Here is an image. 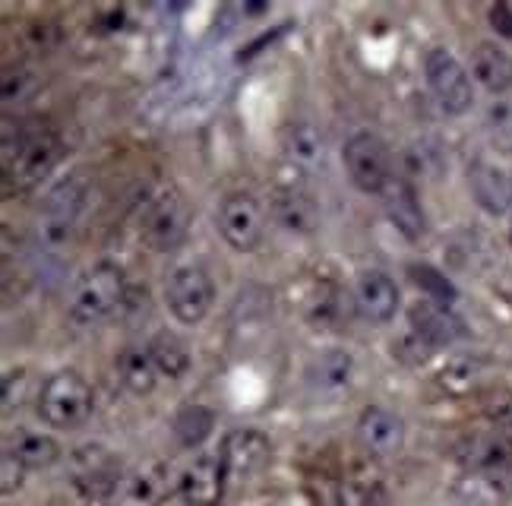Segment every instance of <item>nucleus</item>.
<instances>
[{
  "mask_svg": "<svg viewBox=\"0 0 512 506\" xmlns=\"http://www.w3.org/2000/svg\"><path fill=\"white\" fill-rule=\"evenodd\" d=\"M313 506H386V481L370 456L348 459L339 472H320L307 481Z\"/></svg>",
  "mask_w": 512,
  "mask_h": 506,
  "instance_id": "f257e3e1",
  "label": "nucleus"
},
{
  "mask_svg": "<svg viewBox=\"0 0 512 506\" xmlns=\"http://www.w3.org/2000/svg\"><path fill=\"white\" fill-rule=\"evenodd\" d=\"M127 298V282H124V269L117 263H95L86 269L80 279H76L70 301H67V314L73 323L80 326H95L108 320L117 307Z\"/></svg>",
  "mask_w": 512,
  "mask_h": 506,
  "instance_id": "f03ea898",
  "label": "nucleus"
},
{
  "mask_svg": "<svg viewBox=\"0 0 512 506\" xmlns=\"http://www.w3.org/2000/svg\"><path fill=\"white\" fill-rule=\"evenodd\" d=\"M92 408V386L76 371H57L38 389V418L51 427H61V431H70V427H80L83 421H89Z\"/></svg>",
  "mask_w": 512,
  "mask_h": 506,
  "instance_id": "7ed1b4c3",
  "label": "nucleus"
},
{
  "mask_svg": "<svg viewBox=\"0 0 512 506\" xmlns=\"http://www.w3.org/2000/svg\"><path fill=\"white\" fill-rule=\"evenodd\" d=\"M61 155H64V143L51 130L19 136L16 146L4 149V178L16 190H29L48 178L54 165L61 162Z\"/></svg>",
  "mask_w": 512,
  "mask_h": 506,
  "instance_id": "20e7f679",
  "label": "nucleus"
},
{
  "mask_svg": "<svg viewBox=\"0 0 512 506\" xmlns=\"http://www.w3.org/2000/svg\"><path fill=\"white\" fill-rule=\"evenodd\" d=\"M342 162H345L351 184L364 193H383L386 184L396 178V174H392L389 146L370 130H358L351 136V140L345 143Z\"/></svg>",
  "mask_w": 512,
  "mask_h": 506,
  "instance_id": "39448f33",
  "label": "nucleus"
},
{
  "mask_svg": "<svg viewBox=\"0 0 512 506\" xmlns=\"http://www.w3.org/2000/svg\"><path fill=\"white\" fill-rule=\"evenodd\" d=\"M424 76H427L433 99H437V105L446 114H465L471 105H475L471 76L449 48H430L424 54Z\"/></svg>",
  "mask_w": 512,
  "mask_h": 506,
  "instance_id": "423d86ee",
  "label": "nucleus"
},
{
  "mask_svg": "<svg viewBox=\"0 0 512 506\" xmlns=\"http://www.w3.org/2000/svg\"><path fill=\"white\" fill-rule=\"evenodd\" d=\"M215 222H219V235L225 238V244L241 253L256 250L266 235V209L247 190L228 193V197L219 203V216H215Z\"/></svg>",
  "mask_w": 512,
  "mask_h": 506,
  "instance_id": "0eeeda50",
  "label": "nucleus"
},
{
  "mask_svg": "<svg viewBox=\"0 0 512 506\" xmlns=\"http://www.w3.org/2000/svg\"><path fill=\"white\" fill-rule=\"evenodd\" d=\"M165 301L177 323L196 326L200 320H206L215 301V285L209 279V272L203 266H177L168 276Z\"/></svg>",
  "mask_w": 512,
  "mask_h": 506,
  "instance_id": "6e6552de",
  "label": "nucleus"
},
{
  "mask_svg": "<svg viewBox=\"0 0 512 506\" xmlns=\"http://www.w3.org/2000/svg\"><path fill=\"white\" fill-rule=\"evenodd\" d=\"M190 228V203L177 187H165L159 197L146 206L143 235L155 250H174L187 238Z\"/></svg>",
  "mask_w": 512,
  "mask_h": 506,
  "instance_id": "1a4fd4ad",
  "label": "nucleus"
},
{
  "mask_svg": "<svg viewBox=\"0 0 512 506\" xmlns=\"http://www.w3.org/2000/svg\"><path fill=\"white\" fill-rule=\"evenodd\" d=\"M222 469H225V481L228 484H244L253 481L256 475H263L272 462V446L266 440V434L253 431V427H244V431H231L222 440Z\"/></svg>",
  "mask_w": 512,
  "mask_h": 506,
  "instance_id": "9d476101",
  "label": "nucleus"
},
{
  "mask_svg": "<svg viewBox=\"0 0 512 506\" xmlns=\"http://www.w3.org/2000/svg\"><path fill=\"white\" fill-rule=\"evenodd\" d=\"M354 434H358V443L364 446L367 456L389 459L402 453L405 446V421L383 405H370L361 412Z\"/></svg>",
  "mask_w": 512,
  "mask_h": 506,
  "instance_id": "9b49d317",
  "label": "nucleus"
},
{
  "mask_svg": "<svg viewBox=\"0 0 512 506\" xmlns=\"http://www.w3.org/2000/svg\"><path fill=\"white\" fill-rule=\"evenodd\" d=\"M456 456L465 465V472H487L512 481V437L494 431V434H468L459 446Z\"/></svg>",
  "mask_w": 512,
  "mask_h": 506,
  "instance_id": "f8f14e48",
  "label": "nucleus"
},
{
  "mask_svg": "<svg viewBox=\"0 0 512 506\" xmlns=\"http://www.w3.org/2000/svg\"><path fill=\"white\" fill-rule=\"evenodd\" d=\"M168 491V472L165 465L149 462L143 469H133L121 475L111 494L105 497V506H162Z\"/></svg>",
  "mask_w": 512,
  "mask_h": 506,
  "instance_id": "ddd939ff",
  "label": "nucleus"
},
{
  "mask_svg": "<svg viewBox=\"0 0 512 506\" xmlns=\"http://www.w3.org/2000/svg\"><path fill=\"white\" fill-rule=\"evenodd\" d=\"M354 307L370 323H389L399 310V285L383 269H364L354 279Z\"/></svg>",
  "mask_w": 512,
  "mask_h": 506,
  "instance_id": "4468645a",
  "label": "nucleus"
},
{
  "mask_svg": "<svg viewBox=\"0 0 512 506\" xmlns=\"http://www.w3.org/2000/svg\"><path fill=\"white\" fill-rule=\"evenodd\" d=\"M225 469L219 456H196L177 478V491H181L187 506H219L225 494Z\"/></svg>",
  "mask_w": 512,
  "mask_h": 506,
  "instance_id": "2eb2a0df",
  "label": "nucleus"
},
{
  "mask_svg": "<svg viewBox=\"0 0 512 506\" xmlns=\"http://www.w3.org/2000/svg\"><path fill=\"white\" fill-rule=\"evenodd\" d=\"M269 212L288 235H313L320 225L317 200H313L310 193H304L301 187H275L269 200Z\"/></svg>",
  "mask_w": 512,
  "mask_h": 506,
  "instance_id": "dca6fc26",
  "label": "nucleus"
},
{
  "mask_svg": "<svg viewBox=\"0 0 512 506\" xmlns=\"http://www.w3.org/2000/svg\"><path fill=\"white\" fill-rule=\"evenodd\" d=\"M80 203H83V190L76 181H67L57 190H51L48 203L38 212V235H42V241L48 244L67 241L76 212H80Z\"/></svg>",
  "mask_w": 512,
  "mask_h": 506,
  "instance_id": "f3484780",
  "label": "nucleus"
},
{
  "mask_svg": "<svg viewBox=\"0 0 512 506\" xmlns=\"http://www.w3.org/2000/svg\"><path fill=\"white\" fill-rule=\"evenodd\" d=\"M73 469V481L83 494H111V488L121 481V472H117V459L102 450V446H86V450L73 453L70 459Z\"/></svg>",
  "mask_w": 512,
  "mask_h": 506,
  "instance_id": "a211bd4d",
  "label": "nucleus"
},
{
  "mask_svg": "<svg viewBox=\"0 0 512 506\" xmlns=\"http://www.w3.org/2000/svg\"><path fill=\"white\" fill-rule=\"evenodd\" d=\"M380 197L386 203V216L392 219V225H396L408 241L424 238L427 222H424V209H421L415 187H411L405 178H392Z\"/></svg>",
  "mask_w": 512,
  "mask_h": 506,
  "instance_id": "6ab92c4d",
  "label": "nucleus"
},
{
  "mask_svg": "<svg viewBox=\"0 0 512 506\" xmlns=\"http://www.w3.org/2000/svg\"><path fill=\"white\" fill-rule=\"evenodd\" d=\"M408 323H411V333H415L421 342H427L430 348H440L449 345L462 333V323L452 317V310L440 301H418L411 304L408 310Z\"/></svg>",
  "mask_w": 512,
  "mask_h": 506,
  "instance_id": "aec40b11",
  "label": "nucleus"
},
{
  "mask_svg": "<svg viewBox=\"0 0 512 506\" xmlns=\"http://www.w3.org/2000/svg\"><path fill=\"white\" fill-rule=\"evenodd\" d=\"M468 184L471 193L481 209H487L490 216H503V212L512 206V178L490 162H475L468 171Z\"/></svg>",
  "mask_w": 512,
  "mask_h": 506,
  "instance_id": "412c9836",
  "label": "nucleus"
},
{
  "mask_svg": "<svg viewBox=\"0 0 512 506\" xmlns=\"http://www.w3.org/2000/svg\"><path fill=\"white\" fill-rule=\"evenodd\" d=\"M471 76L487 92H509L512 89V54L497 42H478L471 48Z\"/></svg>",
  "mask_w": 512,
  "mask_h": 506,
  "instance_id": "4be33fe9",
  "label": "nucleus"
},
{
  "mask_svg": "<svg viewBox=\"0 0 512 506\" xmlns=\"http://www.w3.org/2000/svg\"><path fill=\"white\" fill-rule=\"evenodd\" d=\"M351 374H354V358L345 348H326V352H320L307 367V383L310 389H317L320 396H339L348 389Z\"/></svg>",
  "mask_w": 512,
  "mask_h": 506,
  "instance_id": "5701e85b",
  "label": "nucleus"
},
{
  "mask_svg": "<svg viewBox=\"0 0 512 506\" xmlns=\"http://www.w3.org/2000/svg\"><path fill=\"white\" fill-rule=\"evenodd\" d=\"M282 149H285V159L294 165V168H304V171H313L323 165V155H326V143H323V133L307 124V121H298L285 130V140H282Z\"/></svg>",
  "mask_w": 512,
  "mask_h": 506,
  "instance_id": "b1692460",
  "label": "nucleus"
},
{
  "mask_svg": "<svg viewBox=\"0 0 512 506\" xmlns=\"http://www.w3.org/2000/svg\"><path fill=\"white\" fill-rule=\"evenodd\" d=\"M509 484L500 475L487 472H465L456 484H452V497L462 506H500L509 497Z\"/></svg>",
  "mask_w": 512,
  "mask_h": 506,
  "instance_id": "393cba45",
  "label": "nucleus"
},
{
  "mask_svg": "<svg viewBox=\"0 0 512 506\" xmlns=\"http://www.w3.org/2000/svg\"><path fill=\"white\" fill-rule=\"evenodd\" d=\"M117 377L133 396H149L159 380V367H155L149 348H124L117 355Z\"/></svg>",
  "mask_w": 512,
  "mask_h": 506,
  "instance_id": "a878e982",
  "label": "nucleus"
},
{
  "mask_svg": "<svg viewBox=\"0 0 512 506\" xmlns=\"http://www.w3.org/2000/svg\"><path fill=\"white\" fill-rule=\"evenodd\" d=\"M7 450L26 465V469H48L57 459H61V446L48 434H35V431H13Z\"/></svg>",
  "mask_w": 512,
  "mask_h": 506,
  "instance_id": "bb28decb",
  "label": "nucleus"
},
{
  "mask_svg": "<svg viewBox=\"0 0 512 506\" xmlns=\"http://www.w3.org/2000/svg\"><path fill=\"white\" fill-rule=\"evenodd\" d=\"M149 355L155 361V367H159V374L168 377V380H181L187 371H190V348L184 339H177L171 333H159V336H152L149 342Z\"/></svg>",
  "mask_w": 512,
  "mask_h": 506,
  "instance_id": "cd10ccee",
  "label": "nucleus"
},
{
  "mask_svg": "<svg viewBox=\"0 0 512 506\" xmlns=\"http://www.w3.org/2000/svg\"><path fill=\"white\" fill-rule=\"evenodd\" d=\"M481 380V364L475 358H452L437 374V383L449 396H468Z\"/></svg>",
  "mask_w": 512,
  "mask_h": 506,
  "instance_id": "c85d7f7f",
  "label": "nucleus"
},
{
  "mask_svg": "<svg viewBox=\"0 0 512 506\" xmlns=\"http://www.w3.org/2000/svg\"><path fill=\"white\" fill-rule=\"evenodd\" d=\"M212 412L203 405H184L174 418V434L181 440V446H196L212 434Z\"/></svg>",
  "mask_w": 512,
  "mask_h": 506,
  "instance_id": "c756f323",
  "label": "nucleus"
},
{
  "mask_svg": "<svg viewBox=\"0 0 512 506\" xmlns=\"http://www.w3.org/2000/svg\"><path fill=\"white\" fill-rule=\"evenodd\" d=\"M304 314L310 317V323L317 326H336L342 320V295L332 282H320L313 288V295L304 307Z\"/></svg>",
  "mask_w": 512,
  "mask_h": 506,
  "instance_id": "7c9ffc66",
  "label": "nucleus"
},
{
  "mask_svg": "<svg viewBox=\"0 0 512 506\" xmlns=\"http://www.w3.org/2000/svg\"><path fill=\"white\" fill-rule=\"evenodd\" d=\"M484 418L494 424V431L512 437V389H487L481 396Z\"/></svg>",
  "mask_w": 512,
  "mask_h": 506,
  "instance_id": "2f4dec72",
  "label": "nucleus"
},
{
  "mask_svg": "<svg viewBox=\"0 0 512 506\" xmlns=\"http://www.w3.org/2000/svg\"><path fill=\"white\" fill-rule=\"evenodd\" d=\"M408 276L415 279V285L421 288V291H427L430 295V301H440V304H449L452 298H456V288L449 285V279L443 276V272H437L433 266H408Z\"/></svg>",
  "mask_w": 512,
  "mask_h": 506,
  "instance_id": "473e14b6",
  "label": "nucleus"
},
{
  "mask_svg": "<svg viewBox=\"0 0 512 506\" xmlns=\"http://www.w3.org/2000/svg\"><path fill=\"white\" fill-rule=\"evenodd\" d=\"M26 465L19 462L10 450H4V459H0V491L4 494H13L23 488V478H26Z\"/></svg>",
  "mask_w": 512,
  "mask_h": 506,
  "instance_id": "72a5a7b5",
  "label": "nucleus"
},
{
  "mask_svg": "<svg viewBox=\"0 0 512 506\" xmlns=\"http://www.w3.org/2000/svg\"><path fill=\"white\" fill-rule=\"evenodd\" d=\"M26 396V371H13L4 377V412H13L16 405H23Z\"/></svg>",
  "mask_w": 512,
  "mask_h": 506,
  "instance_id": "f704fd0d",
  "label": "nucleus"
},
{
  "mask_svg": "<svg viewBox=\"0 0 512 506\" xmlns=\"http://www.w3.org/2000/svg\"><path fill=\"white\" fill-rule=\"evenodd\" d=\"M490 133H494V140L506 143L503 136L512 133V102H497L490 108Z\"/></svg>",
  "mask_w": 512,
  "mask_h": 506,
  "instance_id": "c9c22d12",
  "label": "nucleus"
},
{
  "mask_svg": "<svg viewBox=\"0 0 512 506\" xmlns=\"http://www.w3.org/2000/svg\"><path fill=\"white\" fill-rule=\"evenodd\" d=\"M487 16H490V26H494L503 38H512V7L509 4H494Z\"/></svg>",
  "mask_w": 512,
  "mask_h": 506,
  "instance_id": "e433bc0d",
  "label": "nucleus"
}]
</instances>
